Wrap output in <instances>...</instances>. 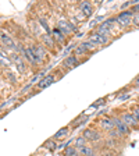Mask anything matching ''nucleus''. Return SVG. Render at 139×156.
Segmentation results:
<instances>
[{
  "mask_svg": "<svg viewBox=\"0 0 139 156\" xmlns=\"http://www.w3.org/2000/svg\"><path fill=\"white\" fill-rule=\"evenodd\" d=\"M10 60H11V68H13L21 78H25L31 74V71H29L31 67H29L28 63L24 60L23 56L19 55L18 52L10 53Z\"/></svg>",
  "mask_w": 139,
  "mask_h": 156,
  "instance_id": "obj_1",
  "label": "nucleus"
},
{
  "mask_svg": "<svg viewBox=\"0 0 139 156\" xmlns=\"http://www.w3.org/2000/svg\"><path fill=\"white\" fill-rule=\"evenodd\" d=\"M18 53L21 56H23V58L25 60L26 63H28V66L31 68H33L35 71H38L40 67H45V64L43 63H40L38 60V58L35 57V55H33V52L31 50V46H29V43H23L19 42V48H18Z\"/></svg>",
  "mask_w": 139,
  "mask_h": 156,
  "instance_id": "obj_2",
  "label": "nucleus"
},
{
  "mask_svg": "<svg viewBox=\"0 0 139 156\" xmlns=\"http://www.w3.org/2000/svg\"><path fill=\"white\" fill-rule=\"evenodd\" d=\"M29 46H31V50L33 52L35 57L38 58L39 62L43 63L45 66L47 64L49 60H50V52H49L47 49H46L42 43L39 42V41H36V39H33L32 42L29 43Z\"/></svg>",
  "mask_w": 139,
  "mask_h": 156,
  "instance_id": "obj_3",
  "label": "nucleus"
},
{
  "mask_svg": "<svg viewBox=\"0 0 139 156\" xmlns=\"http://www.w3.org/2000/svg\"><path fill=\"white\" fill-rule=\"evenodd\" d=\"M0 46L6 49L9 53H13V52H18L19 42L16 41L7 31L0 29Z\"/></svg>",
  "mask_w": 139,
  "mask_h": 156,
  "instance_id": "obj_4",
  "label": "nucleus"
},
{
  "mask_svg": "<svg viewBox=\"0 0 139 156\" xmlns=\"http://www.w3.org/2000/svg\"><path fill=\"white\" fill-rule=\"evenodd\" d=\"M114 113L120 117L121 120L130 127L132 131H138L139 130V121L132 116V113L130 112V109H118V110H116Z\"/></svg>",
  "mask_w": 139,
  "mask_h": 156,
  "instance_id": "obj_5",
  "label": "nucleus"
},
{
  "mask_svg": "<svg viewBox=\"0 0 139 156\" xmlns=\"http://www.w3.org/2000/svg\"><path fill=\"white\" fill-rule=\"evenodd\" d=\"M132 18H134V11L131 9L123 10L116 16V21L118 28L121 29H130L132 27Z\"/></svg>",
  "mask_w": 139,
  "mask_h": 156,
  "instance_id": "obj_6",
  "label": "nucleus"
},
{
  "mask_svg": "<svg viewBox=\"0 0 139 156\" xmlns=\"http://www.w3.org/2000/svg\"><path fill=\"white\" fill-rule=\"evenodd\" d=\"M63 75H64L63 73H58L57 70H56V71H53V73H50V74L45 75L42 80H39V81L33 85V88H35L36 91L40 92V91H43V89H46V88H49L52 84H54L58 78L63 77Z\"/></svg>",
  "mask_w": 139,
  "mask_h": 156,
  "instance_id": "obj_7",
  "label": "nucleus"
},
{
  "mask_svg": "<svg viewBox=\"0 0 139 156\" xmlns=\"http://www.w3.org/2000/svg\"><path fill=\"white\" fill-rule=\"evenodd\" d=\"M81 135L84 136L85 140L88 141V144H91V145L92 144H97L104 140L103 133H102L99 128H96V127H86V128H84Z\"/></svg>",
  "mask_w": 139,
  "mask_h": 156,
  "instance_id": "obj_8",
  "label": "nucleus"
},
{
  "mask_svg": "<svg viewBox=\"0 0 139 156\" xmlns=\"http://www.w3.org/2000/svg\"><path fill=\"white\" fill-rule=\"evenodd\" d=\"M0 77H2L3 81H6V84L11 85V87H16V88H18L21 85V80H23L13 68H4V70H2Z\"/></svg>",
  "mask_w": 139,
  "mask_h": 156,
  "instance_id": "obj_9",
  "label": "nucleus"
},
{
  "mask_svg": "<svg viewBox=\"0 0 139 156\" xmlns=\"http://www.w3.org/2000/svg\"><path fill=\"white\" fill-rule=\"evenodd\" d=\"M88 41L89 42H92L96 48H104V46L110 45L111 42H113V39L109 38V36H104V35H100L99 32H96V31H92L91 34H89V36H88Z\"/></svg>",
  "mask_w": 139,
  "mask_h": 156,
  "instance_id": "obj_10",
  "label": "nucleus"
},
{
  "mask_svg": "<svg viewBox=\"0 0 139 156\" xmlns=\"http://www.w3.org/2000/svg\"><path fill=\"white\" fill-rule=\"evenodd\" d=\"M110 117H111V121H113L114 128H116V130L118 131L121 135H123V138H127V136L132 133V130H131L130 127L127 126V124L124 123V121L121 120V119L117 116L116 113H110Z\"/></svg>",
  "mask_w": 139,
  "mask_h": 156,
  "instance_id": "obj_11",
  "label": "nucleus"
},
{
  "mask_svg": "<svg viewBox=\"0 0 139 156\" xmlns=\"http://www.w3.org/2000/svg\"><path fill=\"white\" fill-rule=\"evenodd\" d=\"M38 41L42 43V45L45 46L46 49H47L49 52H50V55H57V52L60 50V49H58V46L56 45V42H54V39H53L52 34H43V35L38 39Z\"/></svg>",
  "mask_w": 139,
  "mask_h": 156,
  "instance_id": "obj_12",
  "label": "nucleus"
},
{
  "mask_svg": "<svg viewBox=\"0 0 139 156\" xmlns=\"http://www.w3.org/2000/svg\"><path fill=\"white\" fill-rule=\"evenodd\" d=\"M96 128H99V130L102 131V133H110L111 130L114 128V126H113V121H111V117H110V114H104V116H102V117H99V120H97V123H96Z\"/></svg>",
  "mask_w": 139,
  "mask_h": 156,
  "instance_id": "obj_13",
  "label": "nucleus"
},
{
  "mask_svg": "<svg viewBox=\"0 0 139 156\" xmlns=\"http://www.w3.org/2000/svg\"><path fill=\"white\" fill-rule=\"evenodd\" d=\"M81 63H82L81 58L77 57L74 53H70L67 57H64V60L61 62V66H60V67H63V68H65L67 71H70V70H72V68L78 67Z\"/></svg>",
  "mask_w": 139,
  "mask_h": 156,
  "instance_id": "obj_14",
  "label": "nucleus"
},
{
  "mask_svg": "<svg viewBox=\"0 0 139 156\" xmlns=\"http://www.w3.org/2000/svg\"><path fill=\"white\" fill-rule=\"evenodd\" d=\"M77 7L79 9V11H81L82 14H84L86 18H89V17L93 16L95 13V6L92 2H78L77 3Z\"/></svg>",
  "mask_w": 139,
  "mask_h": 156,
  "instance_id": "obj_15",
  "label": "nucleus"
},
{
  "mask_svg": "<svg viewBox=\"0 0 139 156\" xmlns=\"http://www.w3.org/2000/svg\"><path fill=\"white\" fill-rule=\"evenodd\" d=\"M52 36H53V39H54L56 45L58 46V49H61L63 46L67 43V41H68V38L57 28V27H53V28H52Z\"/></svg>",
  "mask_w": 139,
  "mask_h": 156,
  "instance_id": "obj_16",
  "label": "nucleus"
},
{
  "mask_svg": "<svg viewBox=\"0 0 139 156\" xmlns=\"http://www.w3.org/2000/svg\"><path fill=\"white\" fill-rule=\"evenodd\" d=\"M0 67L2 70L4 68H11V60H10V53L4 48L0 46Z\"/></svg>",
  "mask_w": 139,
  "mask_h": 156,
  "instance_id": "obj_17",
  "label": "nucleus"
},
{
  "mask_svg": "<svg viewBox=\"0 0 139 156\" xmlns=\"http://www.w3.org/2000/svg\"><path fill=\"white\" fill-rule=\"evenodd\" d=\"M86 121H88V116H86V114H84V113H81L79 116H77V117L74 119V120H72L71 123H70V126H68V127H70L71 130H75V128L81 127L82 124L86 123Z\"/></svg>",
  "mask_w": 139,
  "mask_h": 156,
  "instance_id": "obj_18",
  "label": "nucleus"
},
{
  "mask_svg": "<svg viewBox=\"0 0 139 156\" xmlns=\"http://www.w3.org/2000/svg\"><path fill=\"white\" fill-rule=\"evenodd\" d=\"M70 131H71V128H70L68 126H65V127H63V128H60V130H58L57 133L52 136V138L56 141V142H57V141H63V140H65V138L70 135Z\"/></svg>",
  "mask_w": 139,
  "mask_h": 156,
  "instance_id": "obj_19",
  "label": "nucleus"
},
{
  "mask_svg": "<svg viewBox=\"0 0 139 156\" xmlns=\"http://www.w3.org/2000/svg\"><path fill=\"white\" fill-rule=\"evenodd\" d=\"M95 153H97V149L93 145H91V144H88L85 148H82V149L79 151V155L81 156H92V155H95Z\"/></svg>",
  "mask_w": 139,
  "mask_h": 156,
  "instance_id": "obj_20",
  "label": "nucleus"
},
{
  "mask_svg": "<svg viewBox=\"0 0 139 156\" xmlns=\"http://www.w3.org/2000/svg\"><path fill=\"white\" fill-rule=\"evenodd\" d=\"M42 148L50 151V152H54V151L57 149V142H56L53 138H49V140H46L45 142L42 144Z\"/></svg>",
  "mask_w": 139,
  "mask_h": 156,
  "instance_id": "obj_21",
  "label": "nucleus"
},
{
  "mask_svg": "<svg viewBox=\"0 0 139 156\" xmlns=\"http://www.w3.org/2000/svg\"><path fill=\"white\" fill-rule=\"evenodd\" d=\"M72 145H74L78 151H81L82 148H85V146L88 145V141L85 140V138H84L82 135H78L77 138H75V140L72 141Z\"/></svg>",
  "mask_w": 139,
  "mask_h": 156,
  "instance_id": "obj_22",
  "label": "nucleus"
},
{
  "mask_svg": "<svg viewBox=\"0 0 139 156\" xmlns=\"http://www.w3.org/2000/svg\"><path fill=\"white\" fill-rule=\"evenodd\" d=\"M63 156H81V155H79V151L71 144V145H68L65 149H63Z\"/></svg>",
  "mask_w": 139,
  "mask_h": 156,
  "instance_id": "obj_23",
  "label": "nucleus"
},
{
  "mask_svg": "<svg viewBox=\"0 0 139 156\" xmlns=\"http://www.w3.org/2000/svg\"><path fill=\"white\" fill-rule=\"evenodd\" d=\"M72 53H74L77 57H79V58H81L82 56H89V53L86 52V49H85L84 46L81 45V43H78V45L75 46V48H74V52H72Z\"/></svg>",
  "mask_w": 139,
  "mask_h": 156,
  "instance_id": "obj_24",
  "label": "nucleus"
},
{
  "mask_svg": "<svg viewBox=\"0 0 139 156\" xmlns=\"http://www.w3.org/2000/svg\"><path fill=\"white\" fill-rule=\"evenodd\" d=\"M81 45L84 46L85 49H86V52L89 53V55H92V53H93V52H96V50H99V48H96V46H95L92 42H89L88 39H85V41H82V42H81Z\"/></svg>",
  "mask_w": 139,
  "mask_h": 156,
  "instance_id": "obj_25",
  "label": "nucleus"
},
{
  "mask_svg": "<svg viewBox=\"0 0 139 156\" xmlns=\"http://www.w3.org/2000/svg\"><path fill=\"white\" fill-rule=\"evenodd\" d=\"M107 136H109V138H113V140H120V141L123 140V135H121V134L118 133L116 128H113L110 133H107Z\"/></svg>",
  "mask_w": 139,
  "mask_h": 156,
  "instance_id": "obj_26",
  "label": "nucleus"
},
{
  "mask_svg": "<svg viewBox=\"0 0 139 156\" xmlns=\"http://www.w3.org/2000/svg\"><path fill=\"white\" fill-rule=\"evenodd\" d=\"M130 112H131V113H132V116L135 117L136 120L139 121V103L132 105V106L130 107Z\"/></svg>",
  "mask_w": 139,
  "mask_h": 156,
  "instance_id": "obj_27",
  "label": "nucleus"
},
{
  "mask_svg": "<svg viewBox=\"0 0 139 156\" xmlns=\"http://www.w3.org/2000/svg\"><path fill=\"white\" fill-rule=\"evenodd\" d=\"M132 28H134V29L139 28V13H134V18H132Z\"/></svg>",
  "mask_w": 139,
  "mask_h": 156,
  "instance_id": "obj_28",
  "label": "nucleus"
},
{
  "mask_svg": "<svg viewBox=\"0 0 139 156\" xmlns=\"http://www.w3.org/2000/svg\"><path fill=\"white\" fill-rule=\"evenodd\" d=\"M106 102H107V98H100V99H97L91 107H99V106H102V105H104Z\"/></svg>",
  "mask_w": 139,
  "mask_h": 156,
  "instance_id": "obj_29",
  "label": "nucleus"
},
{
  "mask_svg": "<svg viewBox=\"0 0 139 156\" xmlns=\"http://www.w3.org/2000/svg\"><path fill=\"white\" fill-rule=\"evenodd\" d=\"M130 87H131V88H139V74L136 75L135 78H134L132 81H131Z\"/></svg>",
  "mask_w": 139,
  "mask_h": 156,
  "instance_id": "obj_30",
  "label": "nucleus"
},
{
  "mask_svg": "<svg viewBox=\"0 0 139 156\" xmlns=\"http://www.w3.org/2000/svg\"><path fill=\"white\" fill-rule=\"evenodd\" d=\"M128 98H130V94H128V92H127L125 95H118V99H121V101H125Z\"/></svg>",
  "mask_w": 139,
  "mask_h": 156,
  "instance_id": "obj_31",
  "label": "nucleus"
},
{
  "mask_svg": "<svg viewBox=\"0 0 139 156\" xmlns=\"http://www.w3.org/2000/svg\"><path fill=\"white\" fill-rule=\"evenodd\" d=\"M2 98H3V94H2V89H0V99H2Z\"/></svg>",
  "mask_w": 139,
  "mask_h": 156,
  "instance_id": "obj_32",
  "label": "nucleus"
},
{
  "mask_svg": "<svg viewBox=\"0 0 139 156\" xmlns=\"http://www.w3.org/2000/svg\"><path fill=\"white\" fill-rule=\"evenodd\" d=\"M92 156H100V155H99V153H95V155H92Z\"/></svg>",
  "mask_w": 139,
  "mask_h": 156,
  "instance_id": "obj_33",
  "label": "nucleus"
},
{
  "mask_svg": "<svg viewBox=\"0 0 139 156\" xmlns=\"http://www.w3.org/2000/svg\"><path fill=\"white\" fill-rule=\"evenodd\" d=\"M0 73H2V67H0Z\"/></svg>",
  "mask_w": 139,
  "mask_h": 156,
  "instance_id": "obj_34",
  "label": "nucleus"
},
{
  "mask_svg": "<svg viewBox=\"0 0 139 156\" xmlns=\"http://www.w3.org/2000/svg\"><path fill=\"white\" fill-rule=\"evenodd\" d=\"M60 156H63V155H60Z\"/></svg>",
  "mask_w": 139,
  "mask_h": 156,
  "instance_id": "obj_35",
  "label": "nucleus"
}]
</instances>
